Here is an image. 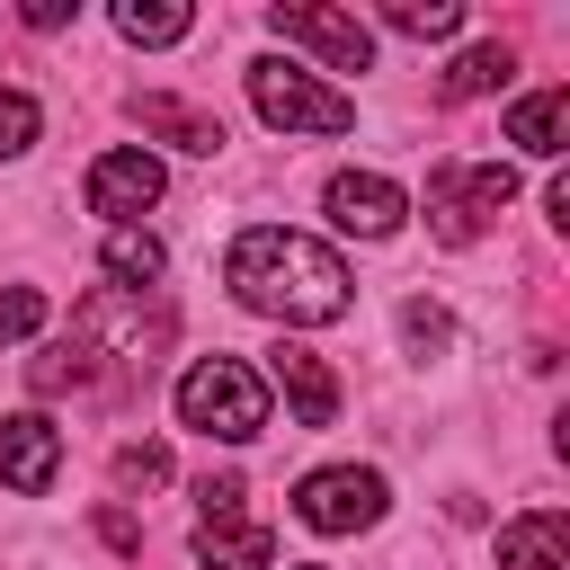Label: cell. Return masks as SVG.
Returning a JSON list of instances; mask_svg holds the SVG:
<instances>
[{
    "instance_id": "5bb4252c",
    "label": "cell",
    "mask_w": 570,
    "mask_h": 570,
    "mask_svg": "<svg viewBox=\"0 0 570 570\" xmlns=\"http://www.w3.org/2000/svg\"><path fill=\"white\" fill-rule=\"evenodd\" d=\"M561 125H570V89H561V80L508 107V142H517V151H534V160H552V151H561Z\"/></svg>"
},
{
    "instance_id": "4fadbf2b",
    "label": "cell",
    "mask_w": 570,
    "mask_h": 570,
    "mask_svg": "<svg viewBox=\"0 0 570 570\" xmlns=\"http://www.w3.org/2000/svg\"><path fill=\"white\" fill-rule=\"evenodd\" d=\"M134 125L160 134V142H178V151H205V160L223 151V116H205V107H187V98H160V89L134 98Z\"/></svg>"
},
{
    "instance_id": "9c48e42d",
    "label": "cell",
    "mask_w": 570,
    "mask_h": 570,
    "mask_svg": "<svg viewBox=\"0 0 570 570\" xmlns=\"http://www.w3.org/2000/svg\"><path fill=\"white\" fill-rule=\"evenodd\" d=\"M142 205H160V160H151V151H98V160H89V214L125 223V214H142Z\"/></svg>"
},
{
    "instance_id": "ac0fdd59",
    "label": "cell",
    "mask_w": 570,
    "mask_h": 570,
    "mask_svg": "<svg viewBox=\"0 0 570 570\" xmlns=\"http://www.w3.org/2000/svg\"><path fill=\"white\" fill-rule=\"evenodd\" d=\"M383 27H401V36H419V45H428V36H454V27H463V9H454V0H392V9H383Z\"/></svg>"
},
{
    "instance_id": "d6986e66",
    "label": "cell",
    "mask_w": 570,
    "mask_h": 570,
    "mask_svg": "<svg viewBox=\"0 0 570 570\" xmlns=\"http://www.w3.org/2000/svg\"><path fill=\"white\" fill-rule=\"evenodd\" d=\"M116 481L125 490H160L169 481V445H151V436L142 445H116Z\"/></svg>"
},
{
    "instance_id": "30bf717a",
    "label": "cell",
    "mask_w": 570,
    "mask_h": 570,
    "mask_svg": "<svg viewBox=\"0 0 570 570\" xmlns=\"http://www.w3.org/2000/svg\"><path fill=\"white\" fill-rule=\"evenodd\" d=\"M401 187L392 178H374V169H338L330 178V223L338 232H356V240H383V232H401Z\"/></svg>"
},
{
    "instance_id": "277c9868",
    "label": "cell",
    "mask_w": 570,
    "mask_h": 570,
    "mask_svg": "<svg viewBox=\"0 0 570 570\" xmlns=\"http://www.w3.org/2000/svg\"><path fill=\"white\" fill-rule=\"evenodd\" d=\"M249 107H258L276 134H347V125H356V98L321 89L303 62H249Z\"/></svg>"
},
{
    "instance_id": "7a4b0ae2",
    "label": "cell",
    "mask_w": 570,
    "mask_h": 570,
    "mask_svg": "<svg viewBox=\"0 0 570 570\" xmlns=\"http://www.w3.org/2000/svg\"><path fill=\"white\" fill-rule=\"evenodd\" d=\"M178 419L196 436H223V445H249L267 428V383L240 365V356H196L178 374Z\"/></svg>"
},
{
    "instance_id": "52a82bcc",
    "label": "cell",
    "mask_w": 570,
    "mask_h": 570,
    "mask_svg": "<svg viewBox=\"0 0 570 570\" xmlns=\"http://www.w3.org/2000/svg\"><path fill=\"white\" fill-rule=\"evenodd\" d=\"M267 27L285 36V45H312L330 71H374V36L347 18V9H312V0H276L267 9Z\"/></svg>"
},
{
    "instance_id": "8fae6325",
    "label": "cell",
    "mask_w": 570,
    "mask_h": 570,
    "mask_svg": "<svg viewBox=\"0 0 570 570\" xmlns=\"http://www.w3.org/2000/svg\"><path fill=\"white\" fill-rule=\"evenodd\" d=\"M276 383H285V401H294V428H330V419H338V383H330V365H321L312 347L276 338Z\"/></svg>"
},
{
    "instance_id": "5b68a950",
    "label": "cell",
    "mask_w": 570,
    "mask_h": 570,
    "mask_svg": "<svg viewBox=\"0 0 570 570\" xmlns=\"http://www.w3.org/2000/svg\"><path fill=\"white\" fill-rule=\"evenodd\" d=\"M196 499H205V517H196V561H205V570H267V561H276V534L240 517V499H249L240 472H205Z\"/></svg>"
},
{
    "instance_id": "2e32d148",
    "label": "cell",
    "mask_w": 570,
    "mask_h": 570,
    "mask_svg": "<svg viewBox=\"0 0 570 570\" xmlns=\"http://www.w3.org/2000/svg\"><path fill=\"white\" fill-rule=\"evenodd\" d=\"M98 258H107V276H116V285H134V294L160 276V240H151V232H134V223H116Z\"/></svg>"
},
{
    "instance_id": "603a6c76",
    "label": "cell",
    "mask_w": 570,
    "mask_h": 570,
    "mask_svg": "<svg viewBox=\"0 0 570 570\" xmlns=\"http://www.w3.org/2000/svg\"><path fill=\"white\" fill-rule=\"evenodd\" d=\"M98 534H107V543H116V552H142V525H134V517H125V508H98Z\"/></svg>"
},
{
    "instance_id": "ffe728a7",
    "label": "cell",
    "mask_w": 570,
    "mask_h": 570,
    "mask_svg": "<svg viewBox=\"0 0 570 570\" xmlns=\"http://www.w3.org/2000/svg\"><path fill=\"white\" fill-rule=\"evenodd\" d=\"M401 338H410L419 356H436V347H454V321H445L436 303H401Z\"/></svg>"
},
{
    "instance_id": "44dd1931",
    "label": "cell",
    "mask_w": 570,
    "mask_h": 570,
    "mask_svg": "<svg viewBox=\"0 0 570 570\" xmlns=\"http://www.w3.org/2000/svg\"><path fill=\"white\" fill-rule=\"evenodd\" d=\"M36 321H45V294L36 285H0V347H18Z\"/></svg>"
},
{
    "instance_id": "6da1fadb",
    "label": "cell",
    "mask_w": 570,
    "mask_h": 570,
    "mask_svg": "<svg viewBox=\"0 0 570 570\" xmlns=\"http://www.w3.org/2000/svg\"><path fill=\"white\" fill-rule=\"evenodd\" d=\"M232 294L249 312L285 321V330H321V321L347 312V258L321 249V240H303V232L258 223V232L232 240Z\"/></svg>"
},
{
    "instance_id": "cb8c5ba5",
    "label": "cell",
    "mask_w": 570,
    "mask_h": 570,
    "mask_svg": "<svg viewBox=\"0 0 570 570\" xmlns=\"http://www.w3.org/2000/svg\"><path fill=\"white\" fill-rule=\"evenodd\" d=\"M303 570H321V561H303Z\"/></svg>"
},
{
    "instance_id": "7c38bea8",
    "label": "cell",
    "mask_w": 570,
    "mask_h": 570,
    "mask_svg": "<svg viewBox=\"0 0 570 570\" xmlns=\"http://www.w3.org/2000/svg\"><path fill=\"white\" fill-rule=\"evenodd\" d=\"M570 561V517L561 508H534L517 525H499V570H561Z\"/></svg>"
},
{
    "instance_id": "8992f818",
    "label": "cell",
    "mask_w": 570,
    "mask_h": 570,
    "mask_svg": "<svg viewBox=\"0 0 570 570\" xmlns=\"http://www.w3.org/2000/svg\"><path fill=\"white\" fill-rule=\"evenodd\" d=\"M294 517H303L312 534H356V525H374V517H383V472H365V463L303 472V490H294Z\"/></svg>"
},
{
    "instance_id": "ba28073f",
    "label": "cell",
    "mask_w": 570,
    "mask_h": 570,
    "mask_svg": "<svg viewBox=\"0 0 570 570\" xmlns=\"http://www.w3.org/2000/svg\"><path fill=\"white\" fill-rule=\"evenodd\" d=\"M53 472H62V428H53L45 410H9V419H0V481H9L18 499H45Z\"/></svg>"
},
{
    "instance_id": "3957f363",
    "label": "cell",
    "mask_w": 570,
    "mask_h": 570,
    "mask_svg": "<svg viewBox=\"0 0 570 570\" xmlns=\"http://www.w3.org/2000/svg\"><path fill=\"white\" fill-rule=\"evenodd\" d=\"M508 205H517V169H499V160H436L428 169V232L445 249L481 240Z\"/></svg>"
},
{
    "instance_id": "9a60e30c",
    "label": "cell",
    "mask_w": 570,
    "mask_h": 570,
    "mask_svg": "<svg viewBox=\"0 0 570 570\" xmlns=\"http://www.w3.org/2000/svg\"><path fill=\"white\" fill-rule=\"evenodd\" d=\"M187 27H196V9H178V0H151V9L125 0V9H116V36H125V45H178Z\"/></svg>"
},
{
    "instance_id": "7402d4cb",
    "label": "cell",
    "mask_w": 570,
    "mask_h": 570,
    "mask_svg": "<svg viewBox=\"0 0 570 570\" xmlns=\"http://www.w3.org/2000/svg\"><path fill=\"white\" fill-rule=\"evenodd\" d=\"M36 142V98L27 89H0V160H18Z\"/></svg>"
},
{
    "instance_id": "e0dca14e",
    "label": "cell",
    "mask_w": 570,
    "mask_h": 570,
    "mask_svg": "<svg viewBox=\"0 0 570 570\" xmlns=\"http://www.w3.org/2000/svg\"><path fill=\"white\" fill-rule=\"evenodd\" d=\"M508 71H517V53H508V45H472V53L445 71V98H481V89H508Z\"/></svg>"
}]
</instances>
